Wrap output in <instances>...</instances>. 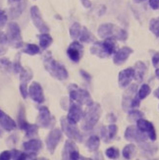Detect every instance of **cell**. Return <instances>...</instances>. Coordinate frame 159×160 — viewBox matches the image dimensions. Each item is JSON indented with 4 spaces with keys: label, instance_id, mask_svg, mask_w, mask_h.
Masks as SVG:
<instances>
[{
    "label": "cell",
    "instance_id": "cell-48",
    "mask_svg": "<svg viewBox=\"0 0 159 160\" xmlns=\"http://www.w3.org/2000/svg\"><path fill=\"white\" fill-rule=\"evenodd\" d=\"M148 4L152 10L159 9V0H148Z\"/></svg>",
    "mask_w": 159,
    "mask_h": 160
},
{
    "label": "cell",
    "instance_id": "cell-35",
    "mask_svg": "<svg viewBox=\"0 0 159 160\" xmlns=\"http://www.w3.org/2000/svg\"><path fill=\"white\" fill-rule=\"evenodd\" d=\"M38 129L39 127L37 126V124H29L26 127V129L24 130L25 131V136L26 138H34L37 135V132H38Z\"/></svg>",
    "mask_w": 159,
    "mask_h": 160
},
{
    "label": "cell",
    "instance_id": "cell-46",
    "mask_svg": "<svg viewBox=\"0 0 159 160\" xmlns=\"http://www.w3.org/2000/svg\"><path fill=\"white\" fill-rule=\"evenodd\" d=\"M12 159L11 150H4L0 153V160H10Z\"/></svg>",
    "mask_w": 159,
    "mask_h": 160
},
{
    "label": "cell",
    "instance_id": "cell-1",
    "mask_svg": "<svg viewBox=\"0 0 159 160\" xmlns=\"http://www.w3.org/2000/svg\"><path fill=\"white\" fill-rule=\"evenodd\" d=\"M42 60H43V66L45 68V70L49 73L51 77L58 81H65L68 79L69 74L67 69L63 64H61L60 62L56 61L53 58L50 51H46L43 54Z\"/></svg>",
    "mask_w": 159,
    "mask_h": 160
},
{
    "label": "cell",
    "instance_id": "cell-42",
    "mask_svg": "<svg viewBox=\"0 0 159 160\" xmlns=\"http://www.w3.org/2000/svg\"><path fill=\"white\" fill-rule=\"evenodd\" d=\"M20 93L22 95V97L24 99L27 98V95H29V89H27V83L26 82H20Z\"/></svg>",
    "mask_w": 159,
    "mask_h": 160
},
{
    "label": "cell",
    "instance_id": "cell-55",
    "mask_svg": "<svg viewBox=\"0 0 159 160\" xmlns=\"http://www.w3.org/2000/svg\"><path fill=\"white\" fill-rule=\"evenodd\" d=\"M155 76H156L157 80L159 81V68H156L155 69Z\"/></svg>",
    "mask_w": 159,
    "mask_h": 160
},
{
    "label": "cell",
    "instance_id": "cell-28",
    "mask_svg": "<svg viewBox=\"0 0 159 160\" xmlns=\"http://www.w3.org/2000/svg\"><path fill=\"white\" fill-rule=\"evenodd\" d=\"M9 46V40L6 32L0 31V56H3L7 53Z\"/></svg>",
    "mask_w": 159,
    "mask_h": 160
},
{
    "label": "cell",
    "instance_id": "cell-9",
    "mask_svg": "<svg viewBox=\"0 0 159 160\" xmlns=\"http://www.w3.org/2000/svg\"><path fill=\"white\" fill-rule=\"evenodd\" d=\"M62 133H63L62 129L54 128L49 132V134L47 135L45 138V144H46V148L49 151L50 154L54 153L55 149L57 148L58 144L60 143L62 140Z\"/></svg>",
    "mask_w": 159,
    "mask_h": 160
},
{
    "label": "cell",
    "instance_id": "cell-31",
    "mask_svg": "<svg viewBox=\"0 0 159 160\" xmlns=\"http://www.w3.org/2000/svg\"><path fill=\"white\" fill-rule=\"evenodd\" d=\"M40 46L33 44V43H27L26 45H24L22 52L26 53L27 55H31V56H33V55H37L40 52Z\"/></svg>",
    "mask_w": 159,
    "mask_h": 160
},
{
    "label": "cell",
    "instance_id": "cell-53",
    "mask_svg": "<svg viewBox=\"0 0 159 160\" xmlns=\"http://www.w3.org/2000/svg\"><path fill=\"white\" fill-rule=\"evenodd\" d=\"M20 1H22V0H8V3L9 4H13V3H18Z\"/></svg>",
    "mask_w": 159,
    "mask_h": 160
},
{
    "label": "cell",
    "instance_id": "cell-7",
    "mask_svg": "<svg viewBox=\"0 0 159 160\" xmlns=\"http://www.w3.org/2000/svg\"><path fill=\"white\" fill-rule=\"evenodd\" d=\"M60 123H61V129L63 131V133L68 137V138L73 140L76 142H82V135L80 129L78 128L77 124L69 121L67 119V117H62Z\"/></svg>",
    "mask_w": 159,
    "mask_h": 160
},
{
    "label": "cell",
    "instance_id": "cell-5",
    "mask_svg": "<svg viewBox=\"0 0 159 160\" xmlns=\"http://www.w3.org/2000/svg\"><path fill=\"white\" fill-rule=\"evenodd\" d=\"M69 90H70L69 96H70L71 100L81 104V105H85L87 107L93 103L91 93L87 90L79 88L77 85H71V87L69 88Z\"/></svg>",
    "mask_w": 159,
    "mask_h": 160
},
{
    "label": "cell",
    "instance_id": "cell-47",
    "mask_svg": "<svg viewBox=\"0 0 159 160\" xmlns=\"http://www.w3.org/2000/svg\"><path fill=\"white\" fill-rule=\"evenodd\" d=\"M151 61H152V65L155 69L159 68V51L154 52V54L152 55V59H151Z\"/></svg>",
    "mask_w": 159,
    "mask_h": 160
},
{
    "label": "cell",
    "instance_id": "cell-43",
    "mask_svg": "<svg viewBox=\"0 0 159 160\" xmlns=\"http://www.w3.org/2000/svg\"><path fill=\"white\" fill-rule=\"evenodd\" d=\"M7 20H8V16H7L6 12L0 9V31H2V29L6 26Z\"/></svg>",
    "mask_w": 159,
    "mask_h": 160
},
{
    "label": "cell",
    "instance_id": "cell-22",
    "mask_svg": "<svg viewBox=\"0 0 159 160\" xmlns=\"http://www.w3.org/2000/svg\"><path fill=\"white\" fill-rule=\"evenodd\" d=\"M134 70H135V80L137 82H142L144 75L147 74V65L144 64L142 61H137L134 66Z\"/></svg>",
    "mask_w": 159,
    "mask_h": 160
},
{
    "label": "cell",
    "instance_id": "cell-34",
    "mask_svg": "<svg viewBox=\"0 0 159 160\" xmlns=\"http://www.w3.org/2000/svg\"><path fill=\"white\" fill-rule=\"evenodd\" d=\"M0 71L4 73H10L13 71V62L6 57L0 58Z\"/></svg>",
    "mask_w": 159,
    "mask_h": 160
},
{
    "label": "cell",
    "instance_id": "cell-27",
    "mask_svg": "<svg viewBox=\"0 0 159 160\" xmlns=\"http://www.w3.org/2000/svg\"><path fill=\"white\" fill-rule=\"evenodd\" d=\"M26 2H22L20 1L18 2L15 6H12L9 12H10V15H11V18L12 19H16L18 17H20L21 15H22V13L24 12L25 8H26Z\"/></svg>",
    "mask_w": 159,
    "mask_h": 160
},
{
    "label": "cell",
    "instance_id": "cell-50",
    "mask_svg": "<svg viewBox=\"0 0 159 160\" xmlns=\"http://www.w3.org/2000/svg\"><path fill=\"white\" fill-rule=\"evenodd\" d=\"M81 2L85 8H91L92 7V2L89 0H81Z\"/></svg>",
    "mask_w": 159,
    "mask_h": 160
},
{
    "label": "cell",
    "instance_id": "cell-44",
    "mask_svg": "<svg viewBox=\"0 0 159 160\" xmlns=\"http://www.w3.org/2000/svg\"><path fill=\"white\" fill-rule=\"evenodd\" d=\"M100 137L103 141H104V142H110L111 141H110V138L108 137V131H107V128L105 126H102L101 129H100Z\"/></svg>",
    "mask_w": 159,
    "mask_h": 160
},
{
    "label": "cell",
    "instance_id": "cell-2",
    "mask_svg": "<svg viewBox=\"0 0 159 160\" xmlns=\"http://www.w3.org/2000/svg\"><path fill=\"white\" fill-rule=\"evenodd\" d=\"M89 51H91L92 55L98 58L101 59L109 58L117 51L116 39L105 38L103 40H98V41L95 40Z\"/></svg>",
    "mask_w": 159,
    "mask_h": 160
},
{
    "label": "cell",
    "instance_id": "cell-54",
    "mask_svg": "<svg viewBox=\"0 0 159 160\" xmlns=\"http://www.w3.org/2000/svg\"><path fill=\"white\" fill-rule=\"evenodd\" d=\"M144 1H147V0H133L134 3H137V4H140V3H142Z\"/></svg>",
    "mask_w": 159,
    "mask_h": 160
},
{
    "label": "cell",
    "instance_id": "cell-30",
    "mask_svg": "<svg viewBox=\"0 0 159 160\" xmlns=\"http://www.w3.org/2000/svg\"><path fill=\"white\" fill-rule=\"evenodd\" d=\"M137 151V147L134 143H129L127 145H125V148H123L122 151V155L125 159H132L134 157V155L136 154Z\"/></svg>",
    "mask_w": 159,
    "mask_h": 160
},
{
    "label": "cell",
    "instance_id": "cell-12",
    "mask_svg": "<svg viewBox=\"0 0 159 160\" xmlns=\"http://www.w3.org/2000/svg\"><path fill=\"white\" fill-rule=\"evenodd\" d=\"M31 18L32 21V24L40 32H49V27L46 25L44 20L41 16V12L37 6H32L31 8Z\"/></svg>",
    "mask_w": 159,
    "mask_h": 160
},
{
    "label": "cell",
    "instance_id": "cell-10",
    "mask_svg": "<svg viewBox=\"0 0 159 160\" xmlns=\"http://www.w3.org/2000/svg\"><path fill=\"white\" fill-rule=\"evenodd\" d=\"M124 138L128 142H135L137 143L147 142L148 140V137L144 133H142L137 126H129L125 131Z\"/></svg>",
    "mask_w": 159,
    "mask_h": 160
},
{
    "label": "cell",
    "instance_id": "cell-17",
    "mask_svg": "<svg viewBox=\"0 0 159 160\" xmlns=\"http://www.w3.org/2000/svg\"><path fill=\"white\" fill-rule=\"evenodd\" d=\"M82 115H84V111L82 109L81 104L71 100L70 105H69V108H68L67 119L69 121H71L72 123L78 124L82 120Z\"/></svg>",
    "mask_w": 159,
    "mask_h": 160
},
{
    "label": "cell",
    "instance_id": "cell-3",
    "mask_svg": "<svg viewBox=\"0 0 159 160\" xmlns=\"http://www.w3.org/2000/svg\"><path fill=\"white\" fill-rule=\"evenodd\" d=\"M102 114V108L99 103L93 102L92 105L87 106L86 111H84V115L82 118L81 127L84 131L92 130L96 124L98 123Z\"/></svg>",
    "mask_w": 159,
    "mask_h": 160
},
{
    "label": "cell",
    "instance_id": "cell-45",
    "mask_svg": "<svg viewBox=\"0 0 159 160\" xmlns=\"http://www.w3.org/2000/svg\"><path fill=\"white\" fill-rule=\"evenodd\" d=\"M17 141H18V138H17V136L16 135H12L8 138V140H7V144L9 145V147L11 148H14L15 147V144L17 143Z\"/></svg>",
    "mask_w": 159,
    "mask_h": 160
},
{
    "label": "cell",
    "instance_id": "cell-39",
    "mask_svg": "<svg viewBox=\"0 0 159 160\" xmlns=\"http://www.w3.org/2000/svg\"><path fill=\"white\" fill-rule=\"evenodd\" d=\"M105 155L109 159H118L120 156V151L117 148L111 147L105 150Z\"/></svg>",
    "mask_w": 159,
    "mask_h": 160
},
{
    "label": "cell",
    "instance_id": "cell-25",
    "mask_svg": "<svg viewBox=\"0 0 159 160\" xmlns=\"http://www.w3.org/2000/svg\"><path fill=\"white\" fill-rule=\"evenodd\" d=\"M38 40H39V46L42 50L47 49L50 46V44L53 42V38L48 32H40L38 34Z\"/></svg>",
    "mask_w": 159,
    "mask_h": 160
},
{
    "label": "cell",
    "instance_id": "cell-16",
    "mask_svg": "<svg viewBox=\"0 0 159 160\" xmlns=\"http://www.w3.org/2000/svg\"><path fill=\"white\" fill-rule=\"evenodd\" d=\"M137 127L139 128L142 133L146 134L151 142L156 141V138H157L156 131H155L153 124L151 122H149L148 120L143 119V118H141L140 120L137 121Z\"/></svg>",
    "mask_w": 159,
    "mask_h": 160
},
{
    "label": "cell",
    "instance_id": "cell-37",
    "mask_svg": "<svg viewBox=\"0 0 159 160\" xmlns=\"http://www.w3.org/2000/svg\"><path fill=\"white\" fill-rule=\"evenodd\" d=\"M151 92V88L150 87L147 85V83H142V85L141 86V88H139V90H137V96H139V98L141 100L144 99V98H147V97L150 94Z\"/></svg>",
    "mask_w": 159,
    "mask_h": 160
},
{
    "label": "cell",
    "instance_id": "cell-19",
    "mask_svg": "<svg viewBox=\"0 0 159 160\" xmlns=\"http://www.w3.org/2000/svg\"><path fill=\"white\" fill-rule=\"evenodd\" d=\"M135 79V70L134 67H129L122 70L118 75V83L121 88H128L132 81Z\"/></svg>",
    "mask_w": 159,
    "mask_h": 160
},
{
    "label": "cell",
    "instance_id": "cell-11",
    "mask_svg": "<svg viewBox=\"0 0 159 160\" xmlns=\"http://www.w3.org/2000/svg\"><path fill=\"white\" fill-rule=\"evenodd\" d=\"M62 159H69V160L81 159L79 148L77 147V144H76V142L70 140V138L65 142L63 150H62Z\"/></svg>",
    "mask_w": 159,
    "mask_h": 160
},
{
    "label": "cell",
    "instance_id": "cell-18",
    "mask_svg": "<svg viewBox=\"0 0 159 160\" xmlns=\"http://www.w3.org/2000/svg\"><path fill=\"white\" fill-rule=\"evenodd\" d=\"M29 96L36 103L41 104L44 102V94L42 87L37 82H32L29 87Z\"/></svg>",
    "mask_w": 159,
    "mask_h": 160
},
{
    "label": "cell",
    "instance_id": "cell-56",
    "mask_svg": "<svg viewBox=\"0 0 159 160\" xmlns=\"http://www.w3.org/2000/svg\"><path fill=\"white\" fill-rule=\"evenodd\" d=\"M1 136H2V131H1V129H0V138H1Z\"/></svg>",
    "mask_w": 159,
    "mask_h": 160
},
{
    "label": "cell",
    "instance_id": "cell-38",
    "mask_svg": "<svg viewBox=\"0 0 159 160\" xmlns=\"http://www.w3.org/2000/svg\"><path fill=\"white\" fill-rule=\"evenodd\" d=\"M149 31L156 38H159V17L152 18L149 21Z\"/></svg>",
    "mask_w": 159,
    "mask_h": 160
},
{
    "label": "cell",
    "instance_id": "cell-24",
    "mask_svg": "<svg viewBox=\"0 0 159 160\" xmlns=\"http://www.w3.org/2000/svg\"><path fill=\"white\" fill-rule=\"evenodd\" d=\"M139 145H140L141 150L143 152V153L148 154V155H154L157 152V150H158V147L153 143V142H148L147 141V142L139 143Z\"/></svg>",
    "mask_w": 159,
    "mask_h": 160
},
{
    "label": "cell",
    "instance_id": "cell-41",
    "mask_svg": "<svg viewBox=\"0 0 159 160\" xmlns=\"http://www.w3.org/2000/svg\"><path fill=\"white\" fill-rule=\"evenodd\" d=\"M107 131H108V137L110 138V141H112L116 137L117 133H118V127H117V125H115L114 123H111L107 127Z\"/></svg>",
    "mask_w": 159,
    "mask_h": 160
},
{
    "label": "cell",
    "instance_id": "cell-20",
    "mask_svg": "<svg viewBox=\"0 0 159 160\" xmlns=\"http://www.w3.org/2000/svg\"><path fill=\"white\" fill-rule=\"evenodd\" d=\"M134 50L133 48H131L129 46H124L120 49L117 50L113 54V63L117 66H121L123 65L125 62L129 59V57L133 54Z\"/></svg>",
    "mask_w": 159,
    "mask_h": 160
},
{
    "label": "cell",
    "instance_id": "cell-23",
    "mask_svg": "<svg viewBox=\"0 0 159 160\" xmlns=\"http://www.w3.org/2000/svg\"><path fill=\"white\" fill-rule=\"evenodd\" d=\"M100 147V138L96 135L91 136L86 142V148L89 152L97 151Z\"/></svg>",
    "mask_w": 159,
    "mask_h": 160
},
{
    "label": "cell",
    "instance_id": "cell-4",
    "mask_svg": "<svg viewBox=\"0 0 159 160\" xmlns=\"http://www.w3.org/2000/svg\"><path fill=\"white\" fill-rule=\"evenodd\" d=\"M97 34L102 39L114 38L120 41H126L128 39L127 31L111 23H105L100 25L97 29Z\"/></svg>",
    "mask_w": 159,
    "mask_h": 160
},
{
    "label": "cell",
    "instance_id": "cell-21",
    "mask_svg": "<svg viewBox=\"0 0 159 160\" xmlns=\"http://www.w3.org/2000/svg\"><path fill=\"white\" fill-rule=\"evenodd\" d=\"M0 127L7 132H12L17 128V123L0 109Z\"/></svg>",
    "mask_w": 159,
    "mask_h": 160
},
{
    "label": "cell",
    "instance_id": "cell-33",
    "mask_svg": "<svg viewBox=\"0 0 159 160\" xmlns=\"http://www.w3.org/2000/svg\"><path fill=\"white\" fill-rule=\"evenodd\" d=\"M141 118H143V113L141 110H139L137 108L136 109H131L128 113V117L127 120L130 123H137V120H140Z\"/></svg>",
    "mask_w": 159,
    "mask_h": 160
},
{
    "label": "cell",
    "instance_id": "cell-36",
    "mask_svg": "<svg viewBox=\"0 0 159 160\" xmlns=\"http://www.w3.org/2000/svg\"><path fill=\"white\" fill-rule=\"evenodd\" d=\"M19 77H20V82H26V83H27V82H29L32 79L33 74H32V72L30 70L29 68H25L24 67L23 70L19 73Z\"/></svg>",
    "mask_w": 159,
    "mask_h": 160
},
{
    "label": "cell",
    "instance_id": "cell-51",
    "mask_svg": "<svg viewBox=\"0 0 159 160\" xmlns=\"http://www.w3.org/2000/svg\"><path fill=\"white\" fill-rule=\"evenodd\" d=\"M107 120L109 122H111V123H115L116 120H117V118H116V116L113 113H110V114L107 115Z\"/></svg>",
    "mask_w": 159,
    "mask_h": 160
},
{
    "label": "cell",
    "instance_id": "cell-32",
    "mask_svg": "<svg viewBox=\"0 0 159 160\" xmlns=\"http://www.w3.org/2000/svg\"><path fill=\"white\" fill-rule=\"evenodd\" d=\"M82 27L78 22H75V23L72 24V26L70 27V29H69V33H70V37H71L72 39L77 40L80 38L81 32H82Z\"/></svg>",
    "mask_w": 159,
    "mask_h": 160
},
{
    "label": "cell",
    "instance_id": "cell-52",
    "mask_svg": "<svg viewBox=\"0 0 159 160\" xmlns=\"http://www.w3.org/2000/svg\"><path fill=\"white\" fill-rule=\"evenodd\" d=\"M153 94H154V96L156 97V98H158L159 99V87L154 90V92H153Z\"/></svg>",
    "mask_w": 159,
    "mask_h": 160
},
{
    "label": "cell",
    "instance_id": "cell-40",
    "mask_svg": "<svg viewBox=\"0 0 159 160\" xmlns=\"http://www.w3.org/2000/svg\"><path fill=\"white\" fill-rule=\"evenodd\" d=\"M24 69V67L21 64V54H18L16 56L15 61L13 62V72L19 75V73Z\"/></svg>",
    "mask_w": 159,
    "mask_h": 160
},
{
    "label": "cell",
    "instance_id": "cell-49",
    "mask_svg": "<svg viewBox=\"0 0 159 160\" xmlns=\"http://www.w3.org/2000/svg\"><path fill=\"white\" fill-rule=\"evenodd\" d=\"M80 74H81V76H82V77L84 78L86 81L89 82V81L92 80V76H91V74L87 73L86 70H82H82H80Z\"/></svg>",
    "mask_w": 159,
    "mask_h": 160
},
{
    "label": "cell",
    "instance_id": "cell-13",
    "mask_svg": "<svg viewBox=\"0 0 159 160\" xmlns=\"http://www.w3.org/2000/svg\"><path fill=\"white\" fill-rule=\"evenodd\" d=\"M137 92V83H131L128 88H126V90L124 92L122 96V108L124 111L129 112L131 110V103H132Z\"/></svg>",
    "mask_w": 159,
    "mask_h": 160
},
{
    "label": "cell",
    "instance_id": "cell-29",
    "mask_svg": "<svg viewBox=\"0 0 159 160\" xmlns=\"http://www.w3.org/2000/svg\"><path fill=\"white\" fill-rule=\"evenodd\" d=\"M30 123L27 121L26 119V110H25V107L23 105L20 106V109H19V113H18V127L21 129V130H25L26 127L29 125Z\"/></svg>",
    "mask_w": 159,
    "mask_h": 160
},
{
    "label": "cell",
    "instance_id": "cell-8",
    "mask_svg": "<svg viewBox=\"0 0 159 160\" xmlns=\"http://www.w3.org/2000/svg\"><path fill=\"white\" fill-rule=\"evenodd\" d=\"M56 120L51 115L49 109L46 106H41L38 108V115L37 118V125L42 129H52Z\"/></svg>",
    "mask_w": 159,
    "mask_h": 160
},
{
    "label": "cell",
    "instance_id": "cell-6",
    "mask_svg": "<svg viewBox=\"0 0 159 160\" xmlns=\"http://www.w3.org/2000/svg\"><path fill=\"white\" fill-rule=\"evenodd\" d=\"M7 38L9 40V45L12 48H21L24 46V41L22 38V32H21V29L17 23L11 22L7 25Z\"/></svg>",
    "mask_w": 159,
    "mask_h": 160
},
{
    "label": "cell",
    "instance_id": "cell-15",
    "mask_svg": "<svg viewBox=\"0 0 159 160\" xmlns=\"http://www.w3.org/2000/svg\"><path fill=\"white\" fill-rule=\"evenodd\" d=\"M23 148L30 155L31 159H34L42 148V142L39 138H31L23 143Z\"/></svg>",
    "mask_w": 159,
    "mask_h": 160
},
{
    "label": "cell",
    "instance_id": "cell-14",
    "mask_svg": "<svg viewBox=\"0 0 159 160\" xmlns=\"http://www.w3.org/2000/svg\"><path fill=\"white\" fill-rule=\"evenodd\" d=\"M84 54V46L81 41L74 40L67 48V55L74 63H79Z\"/></svg>",
    "mask_w": 159,
    "mask_h": 160
},
{
    "label": "cell",
    "instance_id": "cell-26",
    "mask_svg": "<svg viewBox=\"0 0 159 160\" xmlns=\"http://www.w3.org/2000/svg\"><path fill=\"white\" fill-rule=\"evenodd\" d=\"M79 38L82 43H93L95 41L94 36L91 32V31H88L87 27L82 28V32Z\"/></svg>",
    "mask_w": 159,
    "mask_h": 160
}]
</instances>
